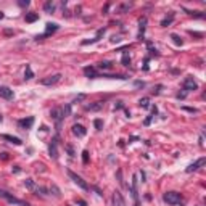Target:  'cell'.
Instances as JSON below:
<instances>
[{
	"label": "cell",
	"instance_id": "13",
	"mask_svg": "<svg viewBox=\"0 0 206 206\" xmlns=\"http://www.w3.org/2000/svg\"><path fill=\"white\" fill-rule=\"evenodd\" d=\"M49 153H50V156H52L53 159H56V158H58V148H56V140H53V142L49 145Z\"/></svg>",
	"mask_w": 206,
	"mask_h": 206
},
{
	"label": "cell",
	"instance_id": "39",
	"mask_svg": "<svg viewBox=\"0 0 206 206\" xmlns=\"http://www.w3.org/2000/svg\"><path fill=\"white\" fill-rule=\"evenodd\" d=\"M29 5V0H21L19 2V7H27Z\"/></svg>",
	"mask_w": 206,
	"mask_h": 206
},
{
	"label": "cell",
	"instance_id": "15",
	"mask_svg": "<svg viewBox=\"0 0 206 206\" xmlns=\"http://www.w3.org/2000/svg\"><path fill=\"white\" fill-rule=\"evenodd\" d=\"M2 139H3V140H8V142H10V143H15V145H21V140H19L18 139V137H13V135H8V134H3V135H2Z\"/></svg>",
	"mask_w": 206,
	"mask_h": 206
},
{
	"label": "cell",
	"instance_id": "30",
	"mask_svg": "<svg viewBox=\"0 0 206 206\" xmlns=\"http://www.w3.org/2000/svg\"><path fill=\"white\" fill-rule=\"evenodd\" d=\"M82 163H84V164H87V163H89V151H87V150L82 151Z\"/></svg>",
	"mask_w": 206,
	"mask_h": 206
},
{
	"label": "cell",
	"instance_id": "42",
	"mask_svg": "<svg viewBox=\"0 0 206 206\" xmlns=\"http://www.w3.org/2000/svg\"><path fill=\"white\" fill-rule=\"evenodd\" d=\"M119 108H123V103H121V101H118V105L114 106V110H119Z\"/></svg>",
	"mask_w": 206,
	"mask_h": 206
},
{
	"label": "cell",
	"instance_id": "5",
	"mask_svg": "<svg viewBox=\"0 0 206 206\" xmlns=\"http://www.w3.org/2000/svg\"><path fill=\"white\" fill-rule=\"evenodd\" d=\"M184 90L185 92H190V90H196L198 89V84H196V81L193 77H185V81H184Z\"/></svg>",
	"mask_w": 206,
	"mask_h": 206
},
{
	"label": "cell",
	"instance_id": "11",
	"mask_svg": "<svg viewBox=\"0 0 206 206\" xmlns=\"http://www.w3.org/2000/svg\"><path fill=\"white\" fill-rule=\"evenodd\" d=\"M101 108H103V101H94V103L86 106L87 111H100Z\"/></svg>",
	"mask_w": 206,
	"mask_h": 206
},
{
	"label": "cell",
	"instance_id": "37",
	"mask_svg": "<svg viewBox=\"0 0 206 206\" xmlns=\"http://www.w3.org/2000/svg\"><path fill=\"white\" fill-rule=\"evenodd\" d=\"M84 98H86V95H84V94H81V95H77V97H76V103H77V101H82L84 100Z\"/></svg>",
	"mask_w": 206,
	"mask_h": 206
},
{
	"label": "cell",
	"instance_id": "38",
	"mask_svg": "<svg viewBox=\"0 0 206 206\" xmlns=\"http://www.w3.org/2000/svg\"><path fill=\"white\" fill-rule=\"evenodd\" d=\"M151 118H153V116H148V118H146V119L143 121V126H150V123H151Z\"/></svg>",
	"mask_w": 206,
	"mask_h": 206
},
{
	"label": "cell",
	"instance_id": "6",
	"mask_svg": "<svg viewBox=\"0 0 206 206\" xmlns=\"http://www.w3.org/2000/svg\"><path fill=\"white\" fill-rule=\"evenodd\" d=\"M50 118H52L53 121H56V123H61V119H63V110L53 108L52 111H50Z\"/></svg>",
	"mask_w": 206,
	"mask_h": 206
},
{
	"label": "cell",
	"instance_id": "19",
	"mask_svg": "<svg viewBox=\"0 0 206 206\" xmlns=\"http://www.w3.org/2000/svg\"><path fill=\"white\" fill-rule=\"evenodd\" d=\"M132 196L137 200V176L132 177Z\"/></svg>",
	"mask_w": 206,
	"mask_h": 206
},
{
	"label": "cell",
	"instance_id": "4",
	"mask_svg": "<svg viewBox=\"0 0 206 206\" xmlns=\"http://www.w3.org/2000/svg\"><path fill=\"white\" fill-rule=\"evenodd\" d=\"M61 79V74H53V76H47V77L40 79L42 86H55L58 81Z\"/></svg>",
	"mask_w": 206,
	"mask_h": 206
},
{
	"label": "cell",
	"instance_id": "32",
	"mask_svg": "<svg viewBox=\"0 0 206 206\" xmlns=\"http://www.w3.org/2000/svg\"><path fill=\"white\" fill-rule=\"evenodd\" d=\"M95 127H97V131H100V129L101 127H103V121H101V119H95Z\"/></svg>",
	"mask_w": 206,
	"mask_h": 206
},
{
	"label": "cell",
	"instance_id": "3",
	"mask_svg": "<svg viewBox=\"0 0 206 206\" xmlns=\"http://www.w3.org/2000/svg\"><path fill=\"white\" fill-rule=\"evenodd\" d=\"M68 176H69V179H71L79 188H82V190H89V185H87V182H86V180H84L81 176H77V174L73 172V171H68Z\"/></svg>",
	"mask_w": 206,
	"mask_h": 206
},
{
	"label": "cell",
	"instance_id": "22",
	"mask_svg": "<svg viewBox=\"0 0 206 206\" xmlns=\"http://www.w3.org/2000/svg\"><path fill=\"white\" fill-rule=\"evenodd\" d=\"M44 10L47 11V13H53V11H55V3H53V2H47V3L44 5Z\"/></svg>",
	"mask_w": 206,
	"mask_h": 206
},
{
	"label": "cell",
	"instance_id": "33",
	"mask_svg": "<svg viewBox=\"0 0 206 206\" xmlns=\"http://www.w3.org/2000/svg\"><path fill=\"white\" fill-rule=\"evenodd\" d=\"M129 8H131V3H123V5L119 7V11H121V13H124V11L129 10Z\"/></svg>",
	"mask_w": 206,
	"mask_h": 206
},
{
	"label": "cell",
	"instance_id": "18",
	"mask_svg": "<svg viewBox=\"0 0 206 206\" xmlns=\"http://www.w3.org/2000/svg\"><path fill=\"white\" fill-rule=\"evenodd\" d=\"M171 39H172V42H174L176 45H179V47L184 44V40H182V37H180L179 34H171Z\"/></svg>",
	"mask_w": 206,
	"mask_h": 206
},
{
	"label": "cell",
	"instance_id": "10",
	"mask_svg": "<svg viewBox=\"0 0 206 206\" xmlns=\"http://www.w3.org/2000/svg\"><path fill=\"white\" fill-rule=\"evenodd\" d=\"M0 97L5 100H11L13 98V90L10 87H0Z\"/></svg>",
	"mask_w": 206,
	"mask_h": 206
},
{
	"label": "cell",
	"instance_id": "24",
	"mask_svg": "<svg viewBox=\"0 0 206 206\" xmlns=\"http://www.w3.org/2000/svg\"><path fill=\"white\" fill-rule=\"evenodd\" d=\"M145 24H146V18H142V19H140V32H139V37H140V39L143 37V31H145Z\"/></svg>",
	"mask_w": 206,
	"mask_h": 206
},
{
	"label": "cell",
	"instance_id": "23",
	"mask_svg": "<svg viewBox=\"0 0 206 206\" xmlns=\"http://www.w3.org/2000/svg\"><path fill=\"white\" fill-rule=\"evenodd\" d=\"M34 77V73H32V69H31V66L29 64H26V71H24V79H32Z\"/></svg>",
	"mask_w": 206,
	"mask_h": 206
},
{
	"label": "cell",
	"instance_id": "26",
	"mask_svg": "<svg viewBox=\"0 0 206 206\" xmlns=\"http://www.w3.org/2000/svg\"><path fill=\"white\" fill-rule=\"evenodd\" d=\"M172 19H174V15H169V18H164V19L161 21V26L166 27L168 24H171V23H172Z\"/></svg>",
	"mask_w": 206,
	"mask_h": 206
},
{
	"label": "cell",
	"instance_id": "41",
	"mask_svg": "<svg viewBox=\"0 0 206 206\" xmlns=\"http://www.w3.org/2000/svg\"><path fill=\"white\" fill-rule=\"evenodd\" d=\"M184 110H185V111H190V113H196L195 108H187V106H184Z\"/></svg>",
	"mask_w": 206,
	"mask_h": 206
},
{
	"label": "cell",
	"instance_id": "43",
	"mask_svg": "<svg viewBox=\"0 0 206 206\" xmlns=\"http://www.w3.org/2000/svg\"><path fill=\"white\" fill-rule=\"evenodd\" d=\"M0 158H2V159H8V156H7V153H2V155H0Z\"/></svg>",
	"mask_w": 206,
	"mask_h": 206
},
{
	"label": "cell",
	"instance_id": "31",
	"mask_svg": "<svg viewBox=\"0 0 206 206\" xmlns=\"http://www.w3.org/2000/svg\"><path fill=\"white\" fill-rule=\"evenodd\" d=\"M64 150H66L68 151V155H69V156H74V148H73V146L71 145H66V146H64Z\"/></svg>",
	"mask_w": 206,
	"mask_h": 206
},
{
	"label": "cell",
	"instance_id": "14",
	"mask_svg": "<svg viewBox=\"0 0 206 206\" xmlns=\"http://www.w3.org/2000/svg\"><path fill=\"white\" fill-rule=\"evenodd\" d=\"M18 124H19V127H23V129H31V127H32V124H34V118H27V119H21Z\"/></svg>",
	"mask_w": 206,
	"mask_h": 206
},
{
	"label": "cell",
	"instance_id": "17",
	"mask_svg": "<svg viewBox=\"0 0 206 206\" xmlns=\"http://www.w3.org/2000/svg\"><path fill=\"white\" fill-rule=\"evenodd\" d=\"M49 192H50V193H52L53 196H56V198H60V196H61V190H60V188H58V187H56L55 184H52V185H50Z\"/></svg>",
	"mask_w": 206,
	"mask_h": 206
},
{
	"label": "cell",
	"instance_id": "12",
	"mask_svg": "<svg viewBox=\"0 0 206 206\" xmlns=\"http://www.w3.org/2000/svg\"><path fill=\"white\" fill-rule=\"evenodd\" d=\"M84 74H86L87 77H90V79H95V77H98V73H97V69H95V68H92V66H87V68H84Z\"/></svg>",
	"mask_w": 206,
	"mask_h": 206
},
{
	"label": "cell",
	"instance_id": "20",
	"mask_svg": "<svg viewBox=\"0 0 206 206\" xmlns=\"http://www.w3.org/2000/svg\"><path fill=\"white\" fill-rule=\"evenodd\" d=\"M24 185H26V188H29L31 192H36V184H34L32 179H26L24 180Z\"/></svg>",
	"mask_w": 206,
	"mask_h": 206
},
{
	"label": "cell",
	"instance_id": "2",
	"mask_svg": "<svg viewBox=\"0 0 206 206\" xmlns=\"http://www.w3.org/2000/svg\"><path fill=\"white\" fill-rule=\"evenodd\" d=\"M163 200L166 203H169V205H179L182 201V196L177 192H166L164 195H163Z\"/></svg>",
	"mask_w": 206,
	"mask_h": 206
},
{
	"label": "cell",
	"instance_id": "27",
	"mask_svg": "<svg viewBox=\"0 0 206 206\" xmlns=\"http://www.w3.org/2000/svg\"><path fill=\"white\" fill-rule=\"evenodd\" d=\"M121 63H123L124 66H129V64H131V58H129V55H123V60H121Z\"/></svg>",
	"mask_w": 206,
	"mask_h": 206
},
{
	"label": "cell",
	"instance_id": "25",
	"mask_svg": "<svg viewBox=\"0 0 206 206\" xmlns=\"http://www.w3.org/2000/svg\"><path fill=\"white\" fill-rule=\"evenodd\" d=\"M139 105L142 106V108H148V106H150V100H148V98H140L139 100Z\"/></svg>",
	"mask_w": 206,
	"mask_h": 206
},
{
	"label": "cell",
	"instance_id": "8",
	"mask_svg": "<svg viewBox=\"0 0 206 206\" xmlns=\"http://www.w3.org/2000/svg\"><path fill=\"white\" fill-rule=\"evenodd\" d=\"M73 134L81 139V137H84V135L87 134V131H86L84 126H81V124H74V126H73Z\"/></svg>",
	"mask_w": 206,
	"mask_h": 206
},
{
	"label": "cell",
	"instance_id": "44",
	"mask_svg": "<svg viewBox=\"0 0 206 206\" xmlns=\"http://www.w3.org/2000/svg\"><path fill=\"white\" fill-rule=\"evenodd\" d=\"M2 18H3V13H2V11H0V19H2Z\"/></svg>",
	"mask_w": 206,
	"mask_h": 206
},
{
	"label": "cell",
	"instance_id": "21",
	"mask_svg": "<svg viewBox=\"0 0 206 206\" xmlns=\"http://www.w3.org/2000/svg\"><path fill=\"white\" fill-rule=\"evenodd\" d=\"M39 19V15L37 13H27L26 15V23H34Z\"/></svg>",
	"mask_w": 206,
	"mask_h": 206
},
{
	"label": "cell",
	"instance_id": "36",
	"mask_svg": "<svg viewBox=\"0 0 206 206\" xmlns=\"http://www.w3.org/2000/svg\"><path fill=\"white\" fill-rule=\"evenodd\" d=\"M185 97H187V92H185V90H184V92H180V94H177V98H179V100H184Z\"/></svg>",
	"mask_w": 206,
	"mask_h": 206
},
{
	"label": "cell",
	"instance_id": "1",
	"mask_svg": "<svg viewBox=\"0 0 206 206\" xmlns=\"http://www.w3.org/2000/svg\"><path fill=\"white\" fill-rule=\"evenodd\" d=\"M0 196H2V198H5L8 203H10V205H16V206H29V203H27V201L16 198V196L10 195V193H8V192H5V190H0Z\"/></svg>",
	"mask_w": 206,
	"mask_h": 206
},
{
	"label": "cell",
	"instance_id": "40",
	"mask_svg": "<svg viewBox=\"0 0 206 206\" xmlns=\"http://www.w3.org/2000/svg\"><path fill=\"white\" fill-rule=\"evenodd\" d=\"M76 203H77L79 206H87V203L84 201V200H77V201H76Z\"/></svg>",
	"mask_w": 206,
	"mask_h": 206
},
{
	"label": "cell",
	"instance_id": "16",
	"mask_svg": "<svg viewBox=\"0 0 206 206\" xmlns=\"http://www.w3.org/2000/svg\"><path fill=\"white\" fill-rule=\"evenodd\" d=\"M114 205L116 206H126L124 198H123V195H121L119 192H114Z\"/></svg>",
	"mask_w": 206,
	"mask_h": 206
},
{
	"label": "cell",
	"instance_id": "34",
	"mask_svg": "<svg viewBox=\"0 0 206 206\" xmlns=\"http://www.w3.org/2000/svg\"><path fill=\"white\" fill-rule=\"evenodd\" d=\"M64 114H66V116H68V114H71V105H66V106H64V110H63V116H64Z\"/></svg>",
	"mask_w": 206,
	"mask_h": 206
},
{
	"label": "cell",
	"instance_id": "28",
	"mask_svg": "<svg viewBox=\"0 0 206 206\" xmlns=\"http://www.w3.org/2000/svg\"><path fill=\"white\" fill-rule=\"evenodd\" d=\"M36 192L40 193V195H47V193H49V190H47L45 187H36Z\"/></svg>",
	"mask_w": 206,
	"mask_h": 206
},
{
	"label": "cell",
	"instance_id": "35",
	"mask_svg": "<svg viewBox=\"0 0 206 206\" xmlns=\"http://www.w3.org/2000/svg\"><path fill=\"white\" fill-rule=\"evenodd\" d=\"M118 182H119L121 185H124V180H123V172H121V169L118 171Z\"/></svg>",
	"mask_w": 206,
	"mask_h": 206
},
{
	"label": "cell",
	"instance_id": "9",
	"mask_svg": "<svg viewBox=\"0 0 206 206\" xmlns=\"http://www.w3.org/2000/svg\"><path fill=\"white\" fill-rule=\"evenodd\" d=\"M56 29H58V24H56V23H47V29H45V34H44V36H39L37 40H39V39H42V37H47V36H50V34L55 32Z\"/></svg>",
	"mask_w": 206,
	"mask_h": 206
},
{
	"label": "cell",
	"instance_id": "29",
	"mask_svg": "<svg viewBox=\"0 0 206 206\" xmlns=\"http://www.w3.org/2000/svg\"><path fill=\"white\" fill-rule=\"evenodd\" d=\"M98 68H100V69H110V68H111V63H110V61L100 63V64H98Z\"/></svg>",
	"mask_w": 206,
	"mask_h": 206
},
{
	"label": "cell",
	"instance_id": "45",
	"mask_svg": "<svg viewBox=\"0 0 206 206\" xmlns=\"http://www.w3.org/2000/svg\"><path fill=\"white\" fill-rule=\"evenodd\" d=\"M0 123H2V114H0Z\"/></svg>",
	"mask_w": 206,
	"mask_h": 206
},
{
	"label": "cell",
	"instance_id": "7",
	"mask_svg": "<svg viewBox=\"0 0 206 206\" xmlns=\"http://www.w3.org/2000/svg\"><path fill=\"white\" fill-rule=\"evenodd\" d=\"M205 163H206V158H200L198 161H195L193 164H190L187 169H185V171H187V172H193V171H198V169L201 168V166L205 164Z\"/></svg>",
	"mask_w": 206,
	"mask_h": 206
}]
</instances>
